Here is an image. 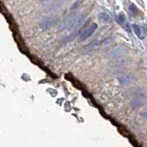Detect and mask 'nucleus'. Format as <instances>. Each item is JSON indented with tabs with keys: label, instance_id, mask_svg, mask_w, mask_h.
Returning <instances> with one entry per match:
<instances>
[{
	"label": "nucleus",
	"instance_id": "nucleus-11",
	"mask_svg": "<svg viewBox=\"0 0 147 147\" xmlns=\"http://www.w3.org/2000/svg\"><path fill=\"white\" fill-rule=\"evenodd\" d=\"M81 3H82V0H77V1H76V3H74V4H73V6L71 7L70 10H71V11H75L76 9H77L78 7H80Z\"/></svg>",
	"mask_w": 147,
	"mask_h": 147
},
{
	"label": "nucleus",
	"instance_id": "nucleus-14",
	"mask_svg": "<svg viewBox=\"0 0 147 147\" xmlns=\"http://www.w3.org/2000/svg\"><path fill=\"white\" fill-rule=\"evenodd\" d=\"M41 3L42 4H47V3H50V2H52L53 1V0H40Z\"/></svg>",
	"mask_w": 147,
	"mask_h": 147
},
{
	"label": "nucleus",
	"instance_id": "nucleus-3",
	"mask_svg": "<svg viewBox=\"0 0 147 147\" xmlns=\"http://www.w3.org/2000/svg\"><path fill=\"white\" fill-rule=\"evenodd\" d=\"M98 29V24H96V23H93V24H91L88 28H86V29L82 32L81 35L79 36L80 38V40H86V39H88L90 36H92L95 31Z\"/></svg>",
	"mask_w": 147,
	"mask_h": 147
},
{
	"label": "nucleus",
	"instance_id": "nucleus-13",
	"mask_svg": "<svg viewBox=\"0 0 147 147\" xmlns=\"http://www.w3.org/2000/svg\"><path fill=\"white\" fill-rule=\"evenodd\" d=\"M141 115L142 117H144L145 119H147V107H145L144 109L141 111Z\"/></svg>",
	"mask_w": 147,
	"mask_h": 147
},
{
	"label": "nucleus",
	"instance_id": "nucleus-8",
	"mask_svg": "<svg viewBox=\"0 0 147 147\" xmlns=\"http://www.w3.org/2000/svg\"><path fill=\"white\" fill-rule=\"evenodd\" d=\"M131 27H132V30H133V31H134L135 35L138 37V38H139L140 40H142L144 38V35H142V31L141 28L139 26L136 25V24H132Z\"/></svg>",
	"mask_w": 147,
	"mask_h": 147
},
{
	"label": "nucleus",
	"instance_id": "nucleus-5",
	"mask_svg": "<svg viewBox=\"0 0 147 147\" xmlns=\"http://www.w3.org/2000/svg\"><path fill=\"white\" fill-rule=\"evenodd\" d=\"M85 30H84V28L83 27H81V28H79V29H76L75 31H73L72 33L69 35V36H67V37H65L63 40H62V42L63 43H67V42H70V41H72V40H74L75 39H76L78 36H80L81 35V33L83 31H84Z\"/></svg>",
	"mask_w": 147,
	"mask_h": 147
},
{
	"label": "nucleus",
	"instance_id": "nucleus-4",
	"mask_svg": "<svg viewBox=\"0 0 147 147\" xmlns=\"http://www.w3.org/2000/svg\"><path fill=\"white\" fill-rule=\"evenodd\" d=\"M57 22H58L57 18H47L40 22V27L43 30H49L56 25Z\"/></svg>",
	"mask_w": 147,
	"mask_h": 147
},
{
	"label": "nucleus",
	"instance_id": "nucleus-2",
	"mask_svg": "<svg viewBox=\"0 0 147 147\" xmlns=\"http://www.w3.org/2000/svg\"><path fill=\"white\" fill-rule=\"evenodd\" d=\"M110 39H106V40H96L92 42L90 44H88L83 49V53H93L95 51H96L98 49H99L100 47H102L104 45H108L109 43V40Z\"/></svg>",
	"mask_w": 147,
	"mask_h": 147
},
{
	"label": "nucleus",
	"instance_id": "nucleus-9",
	"mask_svg": "<svg viewBox=\"0 0 147 147\" xmlns=\"http://www.w3.org/2000/svg\"><path fill=\"white\" fill-rule=\"evenodd\" d=\"M98 18H99V20L101 21H103L105 23H107L109 21V14L108 13H106V12H102V13H100L99 15H98Z\"/></svg>",
	"mask_w": 147,
	"mask_h": 147
},
{
	"label": "nucleus",
	"instance_id": "nucleus-6",
	"mask_svg": "<svg viewBox=\"0 0 147 147\" xmlns=\"http://www.w3.org/2000/svg\"><path fill=\"white\" fill-rule=\"evenodd\" d=\"M132 80H133V76L131 75H129V74H125V75H122L121 76L119 77V84L122 86H127L129 84H131Z\"/></svg>",
	"mask_w": 147,
	"mask_h": 147
},
{
	"label": "nucleus",
	"instance_id": "nucleus-1",
	"mask_svg": "<svg viewBox=\"0 0 147 147\" xmlns=\"http://www.w3.org/2000/svg\"><path fill=\"white\" fill-rule=\"evenodd\" d=\"M147 102V96L142 93V92H136V93L132 96V98L130 101V105L132 108L134 109H139L141 107H142L144 104H146Z\"/></svg>",
	"mask_w": 147,
	"mask_h": 147
},
{
	"label": "nucleus",
	"instance_id": "nucleus-12",
	"mask_svg": "<svg viewBox=\"0 0 147 147\" xmlns=\"http://www.w3.org/2000/svg\"><path fill=\"white\" fill-rule=\"evenodd\" d=\"M119 21H121V23H123V24H125V23H126V18H125V15H124L123 13L119 14Z\"/></svg>",
	"mask_w": 147,
	"mask_h": 147
},
{
	"label": "nucleus",
	"instance_id": "nucleus-10",
	"mask_svg": "<svg viewBox=\"0 0 147 147\" xmlns=\"http://www.w3.org/2000/svg\"><path fill=\"white\" fill-rule=\"evenodd\" d=\"M129 11H130V13L131 14L132 16H136V14L138 12L137 10V7L134 4H131L130 7H129Z\"/></svg>",
	"mask_w": 147,
	"mask_h": 147
},
{
	"label": "nucleus",
	"instance_id": "nucleus-7",
	"mask_svg": "<svg viewBox=\"0 0 147 147\" xmlns=\"http://www.w3.org/2000/svg\"><path fill=\"white\" fill-rule=\"evenodd\" d=\"M76 14H72V15L69 16L66 20H65V27L66 28H73L74 25H75V22L76 20Z\"/></svg>",
	"mask_w": 147,
	"mask_h": 147
}]
</instances>
